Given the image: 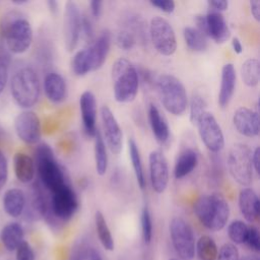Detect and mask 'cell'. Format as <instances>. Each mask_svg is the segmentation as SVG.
<instances>
[{
  "label": "cell",
  "mask_w": 260,
  "mask_h": 260,
  "mask_svg": "<svg viewBox=\"0 0 260 260\" xmlns=\"http://www.w3.org/2000/svg\"><path fill=\"white\" fill-rule=\"evenodd\" d=\"M111 47V34L102 31L86 48L77 51L71 59V70L76 76H84L99 70L107 60Z\"/></svg>",
  "instance_id": "1"
},
{
  "label": "cell",
  "mask_w": 260,
  "mask_h": 260,
  "mask_svg": "<svg viewBox=\"0 0 260 260\" xmlns=\"http://www.w3.org/2000/svg\"><path fill=\"white\" fill-rule=\"evenodd\" d=\"M193 209L200 223L212 232L222 230L230 217V205L219 193L200 196L195 201Z\"/></svg>",
  "instance_id": "2"
},
{
  "label": "cell",
  "mask_w": 260,
  "mask_h": 260,
  "mask_svg": "<svg viewBox=\"0 0 260 260\" xmlns=\"http://www.w3.org/2000/svg\"><path fill=\"white\" fill-rule=\"evenodd\" d=\"M35 165L41 181V186L48 192H53L70 184L64 169L58 162L53 149L46 143H41L36 148Z\"/></svg>",
  "instance_id": "3"
},
{
  "label": "cell",
  "mask_w": 260,
  "mask_h": 260,
  "mask_svg": "<svg viewBox=\"0 0 260 260\" xmlns=\"http://www.w3.org/2000/svg\"><path fill=\"white\" fill-rule=\"evenodd\" d=\"M111 76L115 100L123 104L133 102L139 85V74L136 67L128 59L118 58L112 65Z\"/></svg>",
  "instance_id": "4"
},
{
  "label": "cell",
  "mask_w": 260,
  "mask_h": 260,
  "mask_svg": "<svg viewBox=\"0 0 260 260\" xmlns=\"http://www.w3.org/2000/svg\"><path fill=\"white\" fill-rule=\"evenodd\" d=\"M10 89L14 102L20 108L28 110L38 103L40 98L41 86L38 74L30 67L17 70L11 78Z\"/></svg>",
  "instance_id": "5"
},
{
  "label": "cell",
  "mask_w": 260,
  "mask_h": 260,
  "mask_svg": "<svg viewBox=\"0 0 260 260\" xmlns=\"http://www.w3.org/2000/svg\"><path fill=\"white\" fill-rule=\"evenodd\" d=\"M158 96L164 108L174 116H181L188 107V96L183 82L174 75L162 74L156 81Z\"/></svg>",
  "instance_id": "6"
},
{
  "label": "cell",
  "mask_w": 260,
  "mask_h": 260,
  "mask_svg": "<svg viewBox=\"0 0 260 260\" xmlns=\"http://www.w3.org/2000/svg\"><path fill=\"white\" fill-rule=\"evenodd\" d=\"M78 206L77 195L71 185L67 184L50 193L45 218L50 221H68L74 216Z\"/></svg>",
  "instance_id": "7"
},
{
  "label": "cell",
  "mask_w": 260,
  "mask_h": 260,
  "mask_svg": "<svg viewBox=\"0 0 260 260\" xmlns=\"http://www.w3.org/2000/svg\"><path fill=\"white\" fill-rule=\"evenodd\" d=\"M228 169L239 185L249 187L253 181L252 150L247 144L235 143L228 154Z\"/></svg>",
  "instance_id": "8"
},
{
  "label": "cell",
  "mask_w": 260,
  "mask_h": 260,
  "mask_svg": "<svg viewBox=\"0 0 260 260\" xmlns=\"http://www.w3.org/2000/svg\"><path fill=\"white\" fill-rule=\"evenodd\" d=\"M170 237L173 247L182 260H192L195 256V235L191 225L182 217H174L170 222Z\"/></svg>",
  "instance_id": "9"
},
{
  "label": "cell",
  "mask_w": 260,
  "mask_h": 260,
  "mask_svg": "<svg viewBox=\"0 0 260 260\" xmlns=\"http://www.w3.org/2000/svg\"><path fill=\"white\" fill-rule=\"evenodd\" d=\"M149 38L154 49L162 56H172L177 50V38L171 23L161 16L152 17Z\"/></svg>",
  "instance_id": "10"
},
{
  "label": "cell",
  "mask_w": 260,
  "mask_h": 260,
  "mask_svg": "<svg viewBox=\"0 0 260 260\" xmlns=\"http://www.w3.org/2000/svg\"><path fill=\"white\" fill-rule=\"evenodd\" d=\"M4 37L10 52L22 54L29 49L32 42L31 25L25 18H14L5 26Z\"/></svg>",
  "instance_id": "11"
},
{
  "label": "cell",
  "mask_w": 260,
  "mask_h": 260,
  "mask_svg": "<svg viewBox=\"0 0 260 260\" xmlns=\"http://www.w3.org/2000/svg\"><path fill=\"white\" fill-rule=\"evenodd\" d=\"M195 22L198 30L217 44L225 43L231 36L228 22L220 12L210 10L207 14H198L195 16Z\"/></svg>",
  "instance_id": "12"
},
{
  "label": "cell",
  "mask_w": 260,
  "mask_h": 260,
  "mask_svg": "<svg viewBox=\"0 0 260 260\" xmlns=\"http://www.w3.org/2000/svg\"><path fill=\"white\" fill-rule=\"evenodd\" d=\"M196 126L201 141L210 152L217 153L223 148L224 136L220 125L212 113L206 111L199 118Z\"/></svg>",
  "instance_id": "13"
},
{
  "label": "cell",
  "mask_w": 260,
  "mask_h": 260,
  "mask_svg": "<svg viewBox=\"0 0 260 260\" xmlns=\"http://www.w3.org/2000/svg\"><path fill=\"white\" fill-rule=\"evenodd\" d=\"M82 14L74 1H68L65 5L63 18V36L65 47L72 52L78 45L81 31Z\"/></svg>",
  "instance_id": "14"
},
{
  "label": "cell",
  "mask_w": 260,
  "mask_h": 260,
  "mask_svg": "<svg viewBox=\"0 0 260 260\" xmlns=\"http://www.w3.org/2000/svg\"><path fill=\"white\" fill-rule=\"evenodd\" d=\"M14 129L17 137L27 144H35L41 139L42 130L40 118L30 110H24L16 116Z\"/></svg>",
  "instance_id": "15"
},
{
  "label": "cell",
  "mask_w": 260,
  "mask_h": 260,
  "mask_svg": "<svg viewBox=\"0 0 260 260\" xmlns=\"http://www.w3.org/2000/svg\"><path fill=\"white\" fill-rule=\"evenodd\" d=\"M104 140L112 153L119 154L123 148V132L114 113L108 106L101 108Z\"/></svg>",
  "instance_id": "16"
},
{
  "label": "cell",
  "mask_w": 260,
  "mask_h": 260,
  "mask_svg": "<svg viewBox=\"0 0 260 260\" xmlns=\"http://www.w3.org/2000/svg\"><path fill=\"white\" fill-rule=\"evenodd\" d=\"M149 177L153 191L164 193L169 184L170 171L166 156L158 150H152L148 157Z\"/></svg>",
  "instance_id": "17"
},
{
  "label": "cell",
  "mask_w": 260,
  "mask_h": 260,
  "mask_svg": "<svg viewBox=\"0 0 260 260\" xmlns=\"http://www.w3.org/2000/svg\"><path fill=\"white\" fill-rule=\"evenodd\" d=\"M236 130L246 137H256L259 134V113L247 107L238 108L233 116Z\"/></svg>",
  "instance_id": "18"
},
{
  "label": "cell",
  "mask_w": 260,
  "mask_h": 260,
  "mask_svg": "<svg viewBox=\"0 0 260 260\" xmlns=\"http://www.w3.org/2000/svg\"><path fill=\"white\" fill-rule=\"evenodd\" d=\"M79 109L82 119L83 131L88 137H94L96 128L98 106L95 95L90 90H85L79 98Z\"/></svg>",
  "instance_id": "19"
},
{
  "label": "cell",
  "mask_w": 260,
  "mask_h": 260,
  "mask_svg": "<svg viewBox=\"0 0 260 260\" xmlns=\"http://www.w3.org/2000/svg\"><path fill=\"white\" fill-rule=\"evenodd\" d=\"M239 208L243 217L254 222L260 214V201L257 193L250 187H244L239 193Z\"/></svg>",
  "instance_id": "20"
},
{
  "label": "cell",
  "mask_w": 260,
  "mask_h": 260,
  "mask_svg": "<svg viewBox=\"0 0 260 260\" xmlns=\"http://www.w3.org/2000/svg\"><path fill=\"white\" fill-rule=\"evenodd\" d=\"M47 99L53 104H61L67 98V84L64 77L57 72H50L44 79Z\"/></svg>",
  "instance_id": "21"
},
{
  "label": "cell",
  "mask_w": 260,
  "mask_h": 260,
  "mask_svg": "<svg viewBox=\"0 0 260 260\" xmlns=\"http://www.w3.org/2000/svg\"><path fill=\"white\" fill-rule=\"evenodd\" d=\"M237 83V74L235 66L232 63H226L221 69L220 77V87L218 92V105L221 108H225L235 92Z\"/></svg>",
  "instance_id": "22"
},
{
  "label": "cell",
  "mask_w": 260,
  "mask_h": 260,
  "mask_svg": "<svg viewBox=\"0 0 260 260\" xmlns=\"http://www.w3.org/2000/svg\"><path fill=\"white\" fill-rule=\"evenodd\" d=\"M148 121L156 141L161 144L166 143L170 138V127L166 118L153 104H150L148 107Z\"/></svg>",
  "instance_id": "23"
},
{
  "label": "cell",
  "mask_w": 260,
  "mask_h": 260,
  "mask_svg": "<svg viewBox=\"0 0 260 260\" xmlns=\"http://www.w3.org/2000/svg\"><path fill=\"white\" fill-rule=\"evenodd\" d=\"M121 28L129 31L136 40L144 44L147 40V25L144 18L135 12H126L122 16Z\"/></svg>",
  "instance_id": "24"
},
{
  "label": "cell",
  "mask_w": 260,
  "mask_h": 260,
  "mask_svg": "<svg viewBox=\"0 0 260 260\" xmlns=\"http://www.w3.org/2000/svg\"><path fill=\"white\" fill-rule=\"evenodd\" d=\"M13 170L19 182L29 183L32 181L36 173L35 160L24 152H17L13 158Z\"/></svg>",
  "instance_id": "25"
},
{
  "label": "cell",
  "mask_w": 260,
  "mask_h": 260,
  "mask_svg": "<svg viewBox=\"0 0 260 260\" xmlns=\"http://www.w3.org/2000/svg\"><path fill=\"white\" fill-rule=\"evenodd\" d=\"M2 204L5 212L11 217H18L25 207V195L18 188L8 189L3 196Z\"/></svg>",
  "instance_id": "26"
},
{
  "label": "cell",
  "mask_w": 260,
  "mask_h": 260,
  "mask_svg": "<svg viewBox=\"0 0 260 260\" xmlns=\"http://www.w3.org/2000/svg\"><path fill=\"white\" fill-rule=\"evenodd\" d=\"M198 154L192 148H186L178 155L175 168L174 176L176 179H183L184 177L191 174L198 165Z\"/></svg>",
  "instance_id": "27"
},
{
  "label": "cell",
  "mask_w": 260,
  "mask_h": 260,
  "mask_svg": "<svg viewBox=\"0 0 260 260\" xmlns=\"http://www.w3.org/2000/svg\"><path fill=\"white\" fill-rule=\"evenodd\" d=\"M24 232L18 222H9L0 233V240L4 248L8 251H15L16 248L24 241Z\"/></svg>",
  "instance_id": "28"
},
{
  "label": "cell",
  "mask_w": 260,
  "mask_h": 260,
  "mask_svg": "<svg viewBox=\"0 0 260 260\" xmlns=\"http://www.w3.org/2000/svg\"><path fill=\"white\" fill-rule=\"evenodd\" d=\"M94 164L96 174L104 176L108 171L109 157L107 152V145L103 138V135L98 130L94 135Z\"/></svg>",
  "instance_id": "29"
},
{
  "label": "cell",
  "mask_w": 260,
  "mask_h": 260,
  "mask_svg": "<svg viewBox=\"0 0 260 260\" xmlns=\"http://www.w3.org/2000/svg\"><path fill=\"white\" fill-rule=\"evenodd\" d=\"M94 225L98 238L102 246L108 251H113L115 248L114 239L107 223V220L101 211H96L94 214Z\"/></svg>",
  "instance_id": "30"
},
{
  "label": "cell",
  "mask_w": 260,
  "mask_h": 260,
  "mask_svg": "<svg viewBox=\"0 0 260 260\" xmlns=\"http://www.w3.org/2000/svg\"><path fill=\"white\" fill-rule=\"evenodd\" d=\"M128 150H129V156L132 162L137 184L141 189H144L146 182H145V176H144V171L142 166V159H141V155H140V151L137 146V143L132 138L128 140Z\"/></svg>",
  "instance_id": "31"
},
{
  "label": "cell",
  "mask_w": 260,
  "mask_h": 260,
  "mask_svg": "<svg viewBox=\"0 0 260 260\" xmlns=\"http://www.w3.org/2000/svg\"><path fill=\"white\" fill-rule=\"evenodd\" d=\"M195 253L198 260H215L218 249L214 240L209 236H201L195 244Z\"/></svg>",
  "instance_id": "32"
},
{
  "label": "cell",
  "mask_w": 260,
  "mask_h": 260,
  "mask_svg": "<svg viewBox=\"0 0 260 260\" xmlns=\"http://www.w3.org/2000/svg\"><path fill=\"white\" fill-rule=\"evenodd\" d=\"M184 41L187 47L193 52H203L207 49L206 37L193 26H186L183 30Z\"/></svg>",
  "instance_id": "33"
},
{
  "label": "cell",
  "mask_w": 260,
  "mask_h": 260,
  "mask_svg": "<svg viewBox=\"0 0 260 260\" xmlns=\"http://www.w3.org/2000/svg\"><path fill=\"white\" fill-rule=\"evenodd\" d=\"M241 77L243 82L249 87H255L260 80V63L257 59L246 60L241 67Z\"/></svg>",
  "instance_id": "34"
},
{
  "label": "cell",
  "mask_w": 260,
  "mask_h": 260,
  "mask_svg": "<svg viewBox=\"0 0 260 260\" xmlns=\"http://www.w3.org/2000/svg\"><path fill=\"white\" fill-rule=\"evenodd\" d=\"M249 226L242 220H233L228 226V236L235 244H244Z\"/></svg>",
  "instance_id": "35"
},
{
  "label": "cell",
  "mask_w": 260,
  "mask_h": 260,
  "mask_svg": "<svg viewBox=\"0 0 260 260\" xmlns=\"http://www.w3.org/2000/svg\"><path fill=\"white\" fill-rule=\"evenodd\" d=\"M206 112V103L199 94H194L190 102V121L196 125L199 118Z\"/></svg>",
  "instance_id": "36"
},
{
  "label": "cell",
  "mask_w": 260,
  "mask_h": 260,
  "mask_svg": "<svg viewBox=\"0 0 260 260\" xmlns=\"http://www.w3.org/2000/svg\"><path fill=\"white\" fill-rule=\"evenodd\" d=\"M152 218L147 206H144L141 211V232L142 239L145 244H149L152 239Z\"/></svg>",
  "instance_id": "37"
},
{
  "label": "cell",
  "mask_w": 260,
  "mask_h": 260,
  "mask_svg": "<svg viewBox=\"0 0 260 260\" xmlns=\"http://www.w3.org/2000/svg\"><path fill=\"white\" fill-rule=\"evenodd\" d=\"M115 43L121 50L129 51L135 46L136 40L129 31L120 28L115 34Z\"/></svg>",
  "instance_id": "38"
},
{
  "label": "cell",
  "mask_w": 260,
  "mask_h": 260,
  "mask_svg": "<svg viewBox=\"0 0 260 260\" xmlns=\"http://www.w3.org/2000/svg\"><path fill=\"white\" fill-rule=\"evenodd\" d=\"M215 260H240L239 251L234 244L225 243L220 247Z\"/></svg>",
  "instance_id": "39"
},
{
  "label": "cell",
  "mask_w": 260,
  "mask_h": 260,
  "mask_svg": "<svg viewBox=\"0 0 260 260\" xmlns=\"http://www.w3.org/2000/svg\"><path fill=\"white\" fill-rule=\"evenodd\" d=\"M244 244H246L254 252L260 251V235L257 228L249 226V231Z\"/></svg>",
  "instance_id": "40"
},
{
  "label": "cell",
  "mask_w": 260,
  "mask_h": 260,
  "mask_svg": "<svg viewBox=\"0 0 260 260\" xmlns=\"http://www.w3.org/2000/svg\"><path fill=\"white\" fill-rule=\"evenodd\" d=\"M80 36L83 37L85 42L89 45L94 40V32L91 19L87 15H82L81 18V31Z\"/></svg>",
  "instance_id": "41"
},
{
  "label": "cell",
  "mask_w": 260,
  "mask_h": 260,
  "mask_svg": "<svg viewBox=\"0 0 260 260\" xmlns=\"http://www.w3.org/2000/svg\"><path fill=\"white\" fill-rule=\"evenodd\" d=\"M8 68H9V58L0 53V94L3 92L7 79H8Z\"/></svg>",
  "instance_id": "42"
},
{
  "label": "cell",
  "mask_w": 260,
  "mask_h": 260,
  "mask_svg": "<svg viewBox=\"0 0 260 260\" xmlns=\"http://www.w3.org/2000/svg\"><path fill=\"white\" fill-rule=\"evenodd\" d=\"M16 260H35V252L31 246L26 242L23 241L17 248H16Z\"/></svg>",
  "instance_id": "43"
},
{
  "label": "cell",
  "mask_w": 260,
  "mask_h": 260,
  "mask_svg": "<svg viewBox=\"0 0 260 260\" xmlns=\"http://www.w3.org/2000/svg\"><path fill=\"white\" fill-rule=\"evenodd\" d=\"M149 3L151 6L165 13H172L176 8V4L173 0H151Z\"/></svg>",
  "instance_id": "44"
},
{
  "label": "cell",
  "mask_w": 260,
  "mask_h": 260,
  "mask_svg": "<svg viewBox=\"0 0 260 260\" xmlns=\"http://www.w3.org/2000/svg\"><path fill=\"white\" fill-rule=\"evenodd\" d=\"M222 169H221V165H220V160L216 157V156H213V158L211 159V164H210V170H209V178L213 181H218L220 178H221V172Z\"/></svg>",
  "instance_id": "45"
},
{
  "label": "cell",
  "mask_w": 260,
  "mask_h": 260,
  "mask_svg": "<svg viewBox=\"0 0 260 260\" xmlns=\"http://www.w3.org/2000/svg\"><path fill=\"white\" fill-rule=\"evenodd\" d=\"M8 179V165L5 155L0 150V189L6 184Z\"/></svg>",
  "instance_id": "46"
},
{
  "label": "cell",
  "mask_w": 260,
  "mask_h": 260,
  "mask_svg": "<svg viewBox=\"0 0 260 260\" xmlns=\"http://www.w3.org/2000/svg\"><path fill=\"white\" fill-rule=\"evenodd\" d=\"M208 6L212 9V11H216V12H222L225 11L229 7V2L225 0H209L207 2Z\"/></svg>",
  "instance_id": "47"
},
{
  "label": "cell",
  "mask_w": 260,
  "mask_h": 260,
  "mask_svg": "<svg viewBox=\"0 0 260 260\" xmlns=\"http://www.w3.org/2000/svg\"><path fill=\"white\" fill-rule=\"evenodd\" d=\"M89 7H90V12L92 17L94 18H99L102 14V10H103V2L102 1H98V0H92L89 2Z\"/></svg>",
  "instance_id": "48"
},
{
  "label": "cell",
  "mask_w": 260,
  "mask_h": 260,
  "mask_svg": "<svg viewBox=\"0 0 260 260\" xmlns=\"http://www.w3.org/2000/svg\"><path fill=\"white\" fill-rule=\"evenodd\" d=\"M250 12L255 20H260V2L258 0H251L249 2Z\"/></svg>",
  "instance_id": "49"
},
{
  "label": "cell",
  "mask_w": 260,
  "mask_h": 260,
  "mask_svg": "<svg viewBox=\"0 0 260 260\" xmlns=\"http://www.w3.org/2000/svg\"><path fill=\"white\" fill-rule=\"evenodd\" d=\"M259 147H256L254 150H252V166L253 170L259 174Z\"/></svg>",
  "instance_id": "50"
},
{
  "label": "cell",
  "mask_w": 260,
  "mask_h": 260,
  "mask_svg": "<svg viewBox=\"0 0 260 260\" xmlns=\"http://www.w3.org/2000/svg\"><path fill=\"white\" fill-rule=\"evenodd\" d=\"M232 48L236 54H241L243 52V46L241 41L238 38H233L232 40Z\"/></svg>",
  "instance_id": "51"
},
{
  "label": "cell",
  "mask_w": 260,
  "mask_h": 260,
  "mask_svg": "<svg viewBox=\"0 0 260 260\" xmlns=\"http://www.w3.org/2000/svg\"><path fill=\"white\" fill-rule=\"evenodd\" d=\"M88 256H89V260H103V258L100 255V253L96 250H94V249H91L89 251V255Z\"/></svg>",
  "instance_id": "52"
},
{
  "label": "cell",
  "mask_w": 260,
  "mask_h": 260,
  "mask_svg": "<svg viewBox=\"0 0 260 260\" xmlns=\"http://www.w3.org/2000/svg\"><path fill=\"white\" fill-rule=\"evenodd\" d=\"M47 4H48V7H49V10L52 13H56L57 12V10H58V2H56V1H49Z\"/></svg>",
  "instance_id": "53"
},
{
  "label": "cell",
  "mask_w": 260,
  "mask_h": 260,
  "mask_svg": "<svg viewBox=\"0 0 260 260\" xmlns=\"http://www.w3.org/2000/svg\"><path fill=\"white\" fill-rule=\"evenodd\" d=\"M240 260H260L257 255H246L242 257Z\"/></svg>",
  "instance_id": "54"
},
{
  "label": "cell",
  "mask_w": 260,
  "mask_h": 260,
  "mask_svg": "<svg viewBox=\"0 0 260 260\" xmlns=\"http://www.w3.org/2000/svg\"><path fill=\"white\" fill-rule=\"evenodd\" d=\"M169 260H180V259H177V258H171V259H169Z\"/></svg>",
  "instance_id": "55"
}]
</instances>
